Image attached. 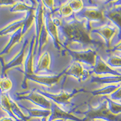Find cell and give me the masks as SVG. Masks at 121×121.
Here are the masks:
<instances>
[{
  "instance_id": "7a4b0ae2",
  "label": "cell",
  "mask_w": 121,
  "mask_h": 121,
  "mask_svg": "<svg viewBox=\"0 0 121 121\" xmlns=\"http://www.w3.org/2000/svg\"><path fill=\"white\" fill-rule=\"evenodd\" d=\"M0 106L3 110L12 114L11 102L6 95L3 93L0 94Z\"/></svg>"
},
{
  "instance_id": "6da1fadb",
  "label": "cell",
  "mask_w": 121,
  "mask_h": 121,
  "mask_svg": "<svg viewBox=\"0 0 121 121\" xmlns=\"http://www.w3.org/2000/svg\"><path fill=\"white\" fill-rule=\"evenodd\" d=\"M67 30H69V34L74 36L75 38L84 39H84H88L84 30L79 26L76 25L74 27L71 26L68 28Z\"/></svg>"
},
{
  "instance_id": "3957f363",
  "label": "cell",
  "mask_w": 121,
  "mask_h": 121,
  "mask_svg": "<svg viewBox=\"0 0 121 121\" xmlns=\"http://www.w3.org/2000/svg\"><path fill=\"white\" fill-rule=\"evenodd\" d=\"M12 87V83L9 79L4 78L0 80V91H7Z\"/></svg>"
},
{
  "instance_id": "5b68a950",
  "label": "cell",
  "mask_w": 121,
  "mask_h": 121,
  "mask_svg": "<svg viewBox=\"0 0 121 121\" xmlns=\"http://www.w3.org/2000/svg\"><path fill=\"white\" fill-rule=\"evenodd\" d=\"M0 121H14L10 118H4L3 119L0 120Z\"/></svg>"
},
{
  "instance_id": "277c9868",
  "label": "cell",
  "mask_w": 121,
  "mask_h": 121,
  "mask_svg": "<svg viewBox=\"0 0 121 121\" xmlns=\"http://www.w3.org/2000/svg\"><path fill=\"white\" fill-rule=\"evenodd\" d=\"M13 1H0V5H8V4H12Z\"/></svg>"
}]
</instances>
